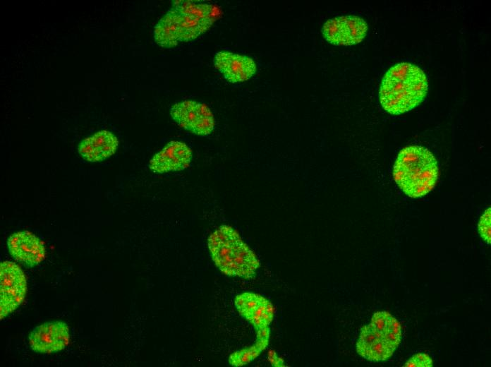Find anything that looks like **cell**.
<instances>
[{
    "label": "cell",
    "mask_w": 491,
    "mask_h": 367,
    "mask_svg": "<svg viewBox=\"0 0 491 367\" xmlns=\"http://www.w3.org/2000/svg\"><path fill=\"white\" fill-rule=\"evenodd\" d=\"M10 254L18 262L34 267L45 258V248L42 241L28 231L12 234L7 240Z\"/></svg>",
    "instance_id": "obj_13"
},
{
    "label": "cell",
    "mask_w": 491,
    "mask_h": 367,
    "mask_svg": "<svg viewBox=\"0 0 491 367\" xmlns=\"http://www.w3.org/2000/svg\"><path fill=\"white\" fill-rule=\"evenodd\" d=\"M118 146V138L112 132L101 130L83 139L78 145V152L85 160L96 162L113 155Z\"/></svg>",
    "instance_id": "obj_14"
},
{
    "label": "cell",
    "mask_w": 491,
    "mask_h": 367,
    "mask_svg": "<svg viewBox=\"0 0 491 367\" xmlns=\"http://www.w3.org/2000/svg\"><path fill=\"white\" fill-rule=\"evenodd\" d=\"M31 349L37 353L51 354L64 349L70 342L67 324L54 320L36 326L28 337Z\"/></svg>",
    "instance_id": "obj_10"
},
{
    "label": "cell",
    "mask_w": 491,
    "mask_h": 367,
    "mask_svg": "<svg viewBox=\"0 0 491 367\" xmlns=\"http://www.w3.org/2000/svg\"><path fill=\"white\" fill-rule=\"evenodd\" d=\"M394 179L408 196L416 198L428 194L439 177L437 161L427 148L420 145L404 148L393 169Z\"/></svg>",
    "instance_id": "obj_3"
},
{
    "label": "cell",
    "mask_w": 491,
    "mask_h": 367,
    "mask_svg": "<svg viewBox=\"0 0 491 367\" xmlns=\"http://www.w3.org/2000/svg\"><path fill=\"white\" fill-rule=\"evenodd\" d=\"M368 30L367 22L355 15H346L326 20L321 33L326 42L334 46H353L360 43Z\"/></svg>",
    "instance_id": "obj_6"
},
{
    "label": "cell",
    "mask_w": 491,
    "mask_h": 367,
    "mask_svg": "<svg viewBox=\"0 0 491 367\" xmlns=\"http://www.w3.org/2000/svg\"><path fill=\"white\" fill-rule=\"evenodd\" d=\"M490 220H491V209L490 207L485 210L483 215L480 217L478 227V231L481 238L490 245L491 242L490 237Z\"/></svg>",
    "instance_id": "obj_17"
},
{
    "label": "cell",
    "mask_w": 491,
    "mask_h": 367,
    "mask_svg": "<svg viewBox=\"0 0 491 367\" xmlns=\"http://www.w3.org/2000/svg\"><path fill=\"white\" fill-rule=\"evenodd\" d=\"M153 37L156 44L163 48H173L179 43L175 23L168 12L154 25Z\"/></svg>",
    "instance_id": "obj_15"
},
{
    "label": "cell",
    "mask_w": 491,
    "mask_h": 367,
    "mask_svg": "<svg viewBox=\"0 0 491 367\" xmlns=\"http://www.w3.org/2000/svg\"><path fill=\"white\" fill-rule=\"evenodd\" d=\"M167 12L175 23L179 42L193 41L207 31L220 13L213 4L192 1H174Z\"/></svg>",
    "instance_id": "obj_5"
},
{
    "label": "cell",
    "mask_w": 491,
    "mask_h": 367,
    "mask_svg": "<svg viewBox=\"0 0 491 367\" xmlns=\"http://www.w3.org/2000/svg\"><path fill=\"white\" fill-rule=\"evenodd\" d=\"M234 306L243 318L253 325L257 335H269L274 308L264 296L250 291L238 294L234 299Z\"/></svg>",
    "instance_id": "obj_9"
},
{
    "label": "cell",
    "mask_w": 491,
    "mask_h": 367,
    "mask_svg": "<svg viewBox=\"0 0 491 367\" xmlns=\"http://www.w3.org/2000/svg\"><path fill=\"white\" fill-rule=\"evenodd\" d=\"M207 246L215 265L224 275L246 279L256 275L259 260L231 227L217 228L209 236Z\"/></svg>",
    "instance_id": "obj_2"
},
{
    "label": "cell",
    "mask_w": 491,
    "mask_h": 367,
    "mask_svg": "<svg viewBox=\"0 0 491 367\" xmlns=\"http://www.w3.org/2000/svg\"><path fill=\"white\" fill-rule=\"evenodd\" d=\"M428 91L424 71L413 64L400 62L384 73L380 85L379 101L385 112L399 115L420 105Z\"/></svg>",
    "instance_id": "obj_1"
},
{
    "label": "cell",
    "mask_w": 491,
    "mask_h": 367,
    "mask_svg": "<svg viewBox=\"0 0 491 367\" xmlns=\"http://www.w3.org/2000/svg\"><path fill=\"white\" fill-rule=\"evenodd\" d=\"M192 150L183 142H169L150 160L149 169L156 174L181 172L188 167L192 160Z\"/></svg>",
    "instance_id": "obj_11"
},
{
    "label": "cell",
    "mask_w": 491,
    "mask_h": 367,
    "mask_svg": "<svg viewBox=\"0 0 491 367\" xmlns=\"http://www.w3.org/2000/svg\"><path fill=\"white\" fill-rule=\"evenodd\" d=\"M433 361L431 357L425 353H418L413 355L404 363V367H431Z\"/></svg>",
    "instance_id": "obj_18"
},
{
    "label": "cell",
    "mask_w": 491,
    "mask_h": 367,
    "mask_svg": "<svg viewBox=\"0 0 491 367\" xmlns=\"http://www.w3.org/2000/svg\"><path fill=\"white\" fill-rule=\"evenodd\" d=\"M170 115L181 128L198 136H207L214 128V118L210 109L195 100L175 103L170 109Z\"/></svg>",
    "instance_id": "obj_7"
},
{
    "label": "cell",
    "mask_w": 491,
    "mask_h": 367,
    "mask_svg": "<svg viewBox=\"0 0 491 367\" xmlns=\"http://www.w3.org/2000/svg\"><path fill=\"white\" fill-rule=\"evenodd\" d=\"M269 337L257 336V340L253 346L233 353L229 356V363L231 366H240L250 362L266 348Z\"/></svg>",
    "instance_id": "obj_16"
},
{
    "label": "cell",
    "mask_w": 491,
    "mask_h": 367,
    "mask_svg": "<svg viewBox=\"0 0 491 367\" xmlns=\"http://www.w3.org/2000/svg\"><path fill=\"white\" fill-rule=\"evenodd\" d=\"M214 65L230 83L247 81L257 71L256 64L251 57L226 51L215 54Z\"/></svg>",
    "instance_id": "obj_12"
},
{
    "label": "cell",
    "mask_w": 491,
    "mask_h": 367,
    "mask_svg": "<svg viewBox=\"0 0 491 367\" xmlns=\"http://www.w3.org/2000/svg\"><path fill=\"white\" fill-rule=\"evenodd\" d=\"M401 337V325L396 318L386 311H377L370 322L361 327L356 351L368 361H384L393 356Z\"/></svg>",
    "instance_id": "obj_4"
},
{
    "label": "cell",
    "mask_w": 491,
    "mask_h": 367,
    "mask_svg": "<svg viewBox=\"0 0 491 367\" xmlns=\"http://www.w3.org/2000/svg\"><path fill=\"white\" fill-rule=\"evenodd\" d=\"M0 289V315L1 319H3L22 303L27 291L24 272L15 263H1Z\"/></svg>",
    "instance_id": "obj_8"
}]
</instances>
